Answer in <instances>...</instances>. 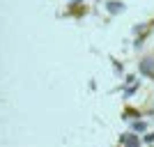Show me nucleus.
<instances>
[{
  "label": "nucleus",
  "instance_id": "obj_1",
  "mask_svg": "<svg viewBox=\"0 0 154 147\" xmlns=\"http://www.w3.org/2000/svg\"><path fill=\"white\" fill-rule=\"evenodd\" d=\"M120 142H124V145H134V142H138V136L124 133V136H120Z\"/></svg>",
  "mask_w": 154,
  "mask_h": 147
},
{
  "label": "nucleus",
  "instance_id": "obj_2",
  "mask_svg": "<svg viewBox=\"0 0 154 147\" xmlns=\"http://www.w3.org/2000/svg\"><path fill=\"white\" fill-rule=\"evenodd\" d=\"M131 129H134V131H143V129H145V122H134Z\"/></svg>",
  "mask_w": 154,
  "mask_h": 147
},
{
  "label": "nucleus",
  "instance_id": "obj_3",
  "mask_svg": "<svg viewBox=\"0 0 154 147\" xmlns=\"http://www.w3.org/2000/svg\"><path fill=\"white\" fill-rule=\"evenodd\" d=\"M145 142H154V133H147V136H145Z\"/></svg>",
  "mask_w": 154,
  "mask_h": 147
},
{
  "label": "nucleus",
  "instance_id": "obj_4",
  "mask_svg": "<svg viewBox=\"0 0 154 147\" xmlns=\"http://www.w3.org/2000/svg\"><path fill=\"white\" fill-rule=\"evenodd\" d=\"M124 147H138V142H134V145H124Z\"/></svg>",
  "mask_w": 154,
  "mask_h": 147
}]
</instances>
